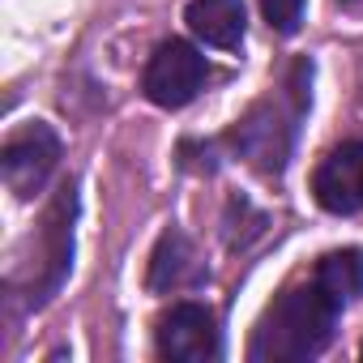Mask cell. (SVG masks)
Wrapping results in <instances>:
<instances>
[{
  "instance_id": "cell-1",
  "label": "cell",
  "mask_w": 363,
  "mask_h": 363,
  "mask_svg": "<svg viewBox=\"0 0 363 363\" xmlns=\"http://www.w3.org/2000/svg\"><path fill=\"white\" fill-rule=\"evenodd\" d=\"M342 299L329 295L316 278L286 286L257 320L252 342H248V359L252 363H303L316 359L337 329L342 316Z\"/></svg>"
},
{
  "instance_id": "cell-2",
  "label": "cell",
  "mask_w": 363,
  "mask_h": 363,
  "mask_svg": "<svg viewBox=\"0 0 363 363\" xmlns=\"http://www.w3.org/2000/svg\"><path fill=\"white\" fill-rule=\"evenodd\" d=\"M312 65L308 60H299L295 69H291V82H286V90L278 94V99H265V103H257L235 128H231V145H235V154L248 162V167H257L261 175H282V167H286V158H291V141H295V128H299V116L308 111V103H312Z\"/></svg>"
},
{
  "instance_id": "cell-3",
  "label": "cell",
  "mask_w": 363,
  "mask_h": 363,
  "mask_svg": "<svg viewBox=\"0 0 363 363\" xmlns=\"http://www.w3.org/2000/svg\"><path fill=\"white\" fill-rule=\"evenodd\" d=\"M73 214H77V193H73V184H65L39 227V261H35V278H30V295H26L30 308L48 303L73 269Z\"/></svg>"
},
{
  "instance_id": "cell-4",
  "label": "cell",
  "mask_w": 363,
  "mask_h": 363,
  "mask_svg": "<svg viewBox=\"0 0 363 363\" xmlns=\"http://www.w3.org/2000/svg\"><path fill=\"white\" fill-rule=\"evenodd\" d=\"M206 56L193 48V43H162L150 65H145V77H141V90L154 107H167V111H179V107H189L201 86H206Z\"/></svg>"
},
{
  "instance_id": "cell-5",
  "label": "cell",
  "mask_w": 363,
  "mask_h": 363,
  "mask_svg": "<svg viewBox=\"0 0 363 363\" xmlns=\"http://www.w3.org/2000/svg\"><path fill=\"white\" fill-rule=\"evenodd\" d=\"M56 162H60V137H56V128L43 124V120H35V124H26L22 133H13V137L5 141V150H0V171H5V184H9L22 201H30L35 193H43V184L52 179Z\"/></svg>"
},
{
  "instance_id": "cell-6",
  "label": "cell",
  "mask_w": 363,
  "mask_h": 363,
  "mask_svg": "<svg viewBox=\"0 0 363 363\" xmlns=\"http://www.w3.org/2000/svg\"><path fill=\"white\" fill-rule=\"evenodd\" d=\"M158 354L171 363L223 359V329L206 303H171L158 316Z\"/></svg>"
},
{
  "instance_id": "cell-7",
  "label": "cell",
  "mask_w": 363,
  "mask_h": 363,
  "mask_svg": "<svg viewBox=\"0 0 363 363\" xmlns=\"http://www.w3.org/2000/svg\"><path fill=\"white\" fill-rule=\"evenodd\" d=\"M312 197L329 214H363V141H342L316 162Z\"/></svg>"
},
{
  "instance_id": "cell-8",
  "label": "cell",
  "mask_w": 363,
  "mask_h": 363,
  "mask_svg": "<svg viewBox=\"0 0 363 363\" xmlns=\"http://www.w3.org/2000/svg\"><path fill=\"white\" fill-rule=\"evenodd\" d=\"M201 274H206V269H201L193 244L184 240V231H175V227H171V231L158 235L154 257H150V274H145L150 291H179V286L197 282Z\"/></svg>"
},
{
  "instance_id": "cell-9",
  "label": "cell",
  "mask_w": 363,
  "mask_h": 363,
  "mask_svg": "<svg viewBox=\"0 0 363 363\" xmlns=\"http://www.w3.org/2000/svg\"><path fill=\"white\" fill-rule=\"evenodd\" d=\"M189 30L210 48H240L244 43V0H189L184 9Z\"/></svg>"
},
{
  "instance_id": "cell-10",
  "label": "cell",
  "mask_w": 363,
  "mask_h": 363,
  "mask_svg": "<svg viewBox=\"0 0 363 363\" xmlns=\"http://www.w3.org/2000/svg\"><path fill=\"white\" fill-rule=\"evenodd\" d=\"M312 278H316L329 295H337L342 303L363 299V248H337V252L320 257Z\"/></svg>"
},
{
  "instance_id": "cell-11",
  "label": "cell",
  "mask_w": 363,
  "mask_h": 363,
  "mask_svg": "<svg viewBox=\"0 0 363 363\" xmlns=\"http://www.w3.org/2000/svg\"><path fill=\"white\" fill-rule=\"evenodd\" d=\"M257 5H261V13H265L269 30H278V35H295V30L303 26V9H308V0H257Z\"/></svg>"
},
{
  "instance_id": "cell-12",
  "label": "cell",
  "mask_w": 363,
  "mask_h": 363,
  "mask_svg": "<svg viewBox=\"0 0 363 363\" xmlns=\"http://www.w3.org/2000/svg\"><path fill=\"white\" fill-rule=\"evenodd\" d=\"M359 359H363V346H359Z\"/></svg>"
}]
</instances>
